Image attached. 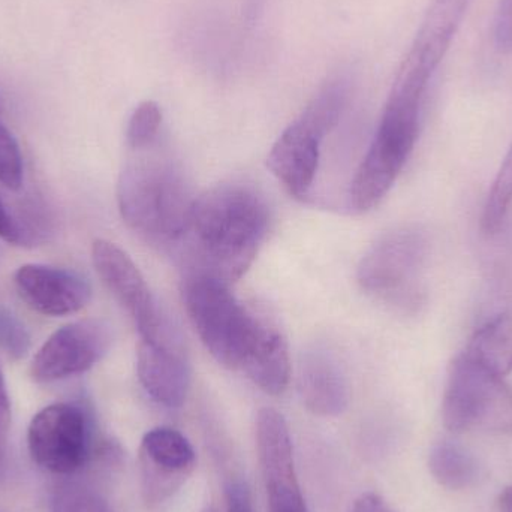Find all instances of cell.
<instances>
[{
    "label": "cell",
    "mask_w": 512,
    "mask_h": 512,
    "mask_svg": "<svg viewBox=\"0 0 512 512\" xmlns=\"http://www.w3.org/2000/svg\"><path fill=\"white\" fill-rule=\"evenodd\" d=\"M270 210L245 183H224L195 198L180 245L188 270L236 282L251 267L267 236Z\"/></svg>",
    "instance_id": "6da1fadb"
},
{
    "label": "cell",
    "mask_w": 512,
    "mask_h": 512,
    "mask_svg": "<svg viewBox=\"0 0 512 512\" xmlns=\"http://www.w3.org/2000/svg\"><path fill=\"white\" fill-rule=\"evenodd\" d=\"M135 152L117 185L120 215L153 245L176 246L188 227L194 195L180 165L167 152Z\"/></svg>",
    "instance_id": "7a4b0ae2"
},
{
    "label": "cell",
    "mask_w": 512,
    "mask_h": 512,
    "mask_svg": "<svg viewBox=\"0 0 512 512\" xmlns=\"http://www.w3.org/2000/svg\"><path fill=\"white\" fill-rule=\"evenodd\" d=\"M426 95L424 90L394 81L378 131L349 189V204L355 212L375 209L393 188L420 135Z\"/></svg>",
    "instance_id": "3957f363"
},
{
    "label": "cell",
    "mask_w": 512,
    "mask_h": 512,
    "mask_svg": "<svg viewBox=\"0 0 512 512\" xmlns=\"http://www.w3.org/2000/svg\"><path fill=\"white\" fill-rule=\"evenodd\" d=\"M183 298L207 351L222 366L242 369L258 330V313L240 303L228 283L204 274H186Z\"/></svg>",
    "instance_id": "277c9868"
},
{
    "label": "cell",
    "mask_w": 512,
    "mask_h": 512,
    "mask_svg": "<svg viewBox=\"0 0 512 512\" xmlns=\"http://www.w3.org/2000/svg\"><path fill=\"white\" fill-rule=\"evenodd\" d=\"M348 92L346 78H334L325 84L271 147L268 168L294 197H306L312 189L318 173L322 140L339 123Z\"/></svg>",
    "instance_id": "5b68a950"
},
{
    "label": "cell",
    "mask_w": 512,
    "mask_h": 512,
    "mask_svg": "<svg viewBox=\"0 0 512 512\" xmlns=\"http://www.w3.org/2000/svg\"><path fill=\"white\" fill-rule=\"evenodd\" d=\"M442 417L451 432L512 435L510 385L465 354L459 355L448 375Z\"/></svg>",
    "instance_id": "8992f818"
},
{
    "label": "cell",
    "mask_w": 512,
    "mask_h": 512,
    "mask_svg": "<svg viewBox=\"0 0 512 512\" xmlns=\"http://www.w3.org/2000/svg\"><path fill=\"white\" fill-rule=\"evenodd\" d=\"M426 231L403 227L378 240L358 265V283L364 291L399 309L423 304L420 277L429 256Z\"/></svg>",
    "instance_id": "52a82bcc"
},
{
    "label": "cell",
    "mask_w": 512,
    "mask_h": 512,
    "mask_svg": "<svg viewBox=\"0 0 512 512\" xmlns=\"http://www.w3.org/2000/svg\"><path fill=\"white\" fill-rule=\"evenodd\" d=\"M90 424L86 412L71 403H54L35 415L27 432L33 462L54 475H74L90 457Z\"/></svg>",
    "instance_id": "ba28073f"
},
{
    "label": "cell",
    "mask_w": 512,
    "mask_h": 512,
    "mask_svg": "<svg viewBox=\"0 0 512 512\" xmlns=\"http://www.w3.org/2000/svg\"><path fill=\"white\" fill-rule=\"evenodd\" d=\"M92 259L108 291L134 319L140 340L158 339L174 328L153 297L143 274L125 251L107 240H96Z\"/></svg>",
    "instance_id": "9c48e42d"
},
{
    "label": "cell",
    "mask_w": 512,
    "mask_h": 512,
    "mask_svg": "<svg viewBox=\"0 0 512 512\" xmlns=\"http://www.w3.org/2000/svg\"><path fill=\"white\" fill-rule=\"evenodd\" d=\"M113 343L111 327L101 319L72 322L54 331L33 358L36 382H54L92 369Z\"/></svg>",
    "instance_id": "30bf717a"
},
{
    "label": "cell",
    "mask_w": 512,
    "mask_h": 512,
    "mask_svg": "<svg viewBox=\"0 0 512 512\" xmlns=\"http://www.w3.org/2000/svg\"><path fill=\"white\" fill-rule=\"evenodd\" d=\"M256 448L268 512H309L295 471L288 424L274 409L264 408L258 412Z\"/></svg>",
    "instance_id": "8fae6325"
},
{
    "label": "cell",
    "mask_w": 512,
    "mask_h": 512,
    "mask_svg": "<svg viewBox=\"0 0 512 512\" xmlns=\"http://www.w3.org/2000/svg\"><path fill=\"white\" fill-rule=\"evenodd\" d=\"M197 454L191 442L170 427H158L144 435L140 447L141 483L147 504L161 505L192 474Z\"/></svg>",
    "instance_id": "7c38bea8"
},
{
    "label": "cell",
    "mask_w": 512,
    "mask_h": 512,
    "mask_svg": "<svg viewBox=\"0 0 512 512\" xmlns=\"http://www.w3.org/2000/svg\"><path fill=\"white\" fill-rule=\"evenodd\" d=\"M137 373L146 393L165 408H180L188 397L191 370L176 330L156 340H140Z\"/></svg>",
    "instance_id": "4fadbf2b"
},
{
    "label": "cell",
    "mask_w": 512,
    "mask_h": 512,
    "mask_svg": "<svg viewBox=\"0 0 512 512\" xmlns=\"http://www.w3.org/2000/svg\"><path fill=\"white\" fill-rule=\"evenodd\" d=\"M14 285L21 300L45 316H66L80 312L92 298L86 279L63 268L27 264L18 268Z\"/></svg>",
    "instance_id": "5bb4252c"
},
{
    "label": "cell",
    "mask_w": 512,
    "mask_h": 512,
    "mask_svg": "<svg viewBox=\"0 0 512 512\" xmlns=\"http://www.w3.org/2000/svg\"><path fill=\"white\" fill-rule=\"evenodd\" d=\"M298 391L306 408L319 417H337L349 405L345 375L333 354L324 348L304 352L298 370Z\"/></svg>",
    "instance_id": "9a60e30c"
},
{
    "label": "cell",
    "mask_w": 512,
    "mask_h": 512,
    "mask_svg": "<svg viewBox=\"0 0 512 512\" xmlns=\"http://www.w3.org/2000/svg\"><path fill=\"white\" fill-rule=\"evenodd\" d=\"M242 369L270 396H279L288 387L291 376L288 343L277 325L265 316L259 315L255 340Z\"/></svg>",
    "instance_id": "2e32d148"
},
{
    "label": "cell",
    "mask_w": 512,
    "mask_h": 512,
    "mask_svg": "<svg viewBox=\"0 0 512 512\" xmlns=\"http://www.w3.org/2000/svg\"><path fill=\"white\" fill-rule=\"evenodd\" d=\"M463 354L496 375L512 372V309L504 310L475 330Z\"/></svg>",
    "instance_id": "e0dca14e"
},
{
    "label": "cell",
    "mask_w": 512,
    "mask_h": 512,
    "mask_svg": "<svg viewBox=\"0 0 512 512\" xmlns=\"http://www.w3.org/2000/svg\"><path fill=\"white\" fill-rule=\"evenodd\" d=\"M429 468L435 480L450 490L469 489L481 477L478 460L456 442L445 441L433 447Z\"/></svg>",
    "instance_id": "ac0fdd59"
},
{
    "label": "cell",
    "mask_w": 512,
    "mask_h": 512,
    "mask_svg": "<svg viewBox=\"0 0 512 512\" xmlns=\"http://www.w3.org/2000/svg\"><path fill=\"white\" fill-rule=\"evenodd\" d=\"M512 203V144L496 174L492 189L487 195L481 216V228L487 236H495L507 218Z\"/></svg>",
    "instance_id": "d6986e66"
},
{
    "label": "cell",
    "mask_w": 512,
    "mask_h": 512,
    "mask_svg": "<svg viewBox=\"0 0 512 512\" xmlns=\"http://www.w3.org/2000/svg\"><path fill=\"white\" fill-rule=\"evenodd\" d=\"M51 512H111L101 490L86 481H65L51 499Z\"/></svg>",
    "instance_id": "ffe728a7"
},
{
    "label": "cell",
    "mask_w": 512,
    "mask_h": 512,
    "mask_svg": "<svg viewBox=\"0 0 512 512\" xmlns=\"http://www.w3.org/2000/svg\"><path fill=\"white\" fill-rule=\"evenodd\" d=\"M162 125V111L153 101L141 102L129 120L126 140L132 152L155 146Z\"/></svg>",
    "instance_id": "44dd1931"
},
{
    "label": "cell",
    "mask_w": 512,
    "mask_h": 512,
    "mask_svg": "<svg viewBox=\"0 0 512 512\" xmlns=\"http://www.w3.org/2000/svg\"><path fill=\"white\" fill-rule=\"evenodd\" d=\"M0 183L9 191H18L23 185V158L17 140L0 122Z\"/></svg>",
    "instance_id": "7402d4cb"
},
{
    "label": "cell",
    "mask_w": 512,
    "mask_h": 512,
    "mask_svg": "<svg viewBox=\"0 0 512 512\" xmlns=\"http://www.w3.org/2000/svg\"><path fill=\"white\" fill-rule=\"evenodd\" d=\"M0 346L11 357L21 358L30 346L29 334L23 325L8 312L0 310Z\"/></svg>",
    "instance_id": "603a6c76"
},
{
    "label": "cell",
    "mask_w": 512,
    "mask_h": 512,
    "mask_svg": "<svg viewBox=\"0 0 512 512\" xmlns=\"http://www.w3.org/2000/svg\"><path fill=\"white\" fill-rule=\"evenodd\" d=\"M493 38L501 53H512V0H499L493 21Z\"/></svg>",
    "instance_id": "cb8c5ba5"
},
{
    "label": "cell",
    "mask_w": 512,
    "mask_h": 512,
    "mask_svg": "<svg viewBox=\"0 0 512 512\" xmlns=\"http://www.w3.org/2000/svg\"><path fill=\"white\" fill-rule=\"evenodd\" d=\"M9 427H11V403H9L5 378H3L2 370H0V478H2L3 471H5Z\"/></svg>",
    "instance_id": "d4e9b609"
},
{
    "label": "cell",
    "mask_w": 512,
    "mask_h": 512,
    "mask_svg": "<svg viewBox=\"0 0 512 512\" xmlns=\"http://www.w3.org/2000/svg\"><path fill=\"white\" fill-rule=\"evenodd\" d=\"M225 512H255L251 490L242 480H234L227 487V510Z\"/></svg>",
    "instance_id": "484cf974"
},
{
    "label": "cell",
    "mask_w": 512,
    "mask_h": 512,
    "mask_svg": "<svg viewBox=\"0 0 512 512\" xmlns=\"http://www.w3.org/2000/svg\"><path fill=\"white\" fill-rule=\"evenodd\" d=\"M0 239L5 240L9 245L15 246H23L29 243L20 222L12 218L11 213L8 212L2 201H0Z\"/></svg>",
    "instance_id": "4316f807"
},
{
    "label": "cell",
    "mask_w": 512,
    "mask_h": 512,
    "mask_svg": "<svg viewBox=\"0 0 512 512\" xmlns=\"http://www.w3.org/2000/svg\"><path fill=\"white\" fill-rule=\"evenodd\" d=\"M352 512H394L387 502L375 493H364L355 501Z\"/></svg>",
    "instance_id": "83f0119b"
},
{
    "label": "cell",
    "mask_w": 512,
    "mask_h": 512,
    "mask_svg": "<svg viewBox=\"0 0 512 512\" xmlns=\"http://www.w3.org/2000/svg\"><path fill=\"white\" fill-rule=\"evenodd\" d=\"M499 510L501 512H512V486L507 487L499 496Z\"/></svg>",
    "instance_id": "f1b7e54d"
},
{
    "label": "cell",
    "mask_w": 512,
    "mask_h": 512,
    "mask_svg": "<svg viewBox=\"0 0 512 512\" xmlns=\"http://www.w3.org/2000/svg\"><path fill=\"white\" fill-rule=\"evenodd\" d=\"M204 512H216V511H215V510H213V508H207V510H206V511H204Z\"/></svg>",
    "instance_id": "f546056e"
}]
</instances>
